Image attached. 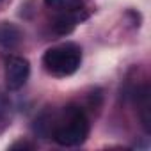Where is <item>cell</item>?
<instances>
[{"instance_id":"obj_1","label":"cell","mask_w":151,"mask_h":151,"mask_svg":"<svg viewBox=\"0 0 151 151\" xmlns=\"http://www.w3.org/2000/svg\"><path fill=\"white\" fill-rule=\"evenodd\" d=\"M91 132V123L87 114L78 105H68L64 110L53 117L52 139L64 147L80 146L87 140Z\"/></svg>"},{"instance_id":"obj_2","label":"cell","mask_w":151,"mask_h":151,"mask_svg":"<svg viewBox=\"0 0 151 151\" xmlns=\"http://www.w3.org/2000/svg\"><path fill=\"white\" fill-rule=\"evenodd\" d=\"M82 64V48L75 43H62L52 46L43 55V66L53 77H69Z\"/></svg>"},{"instance_id":"obj_3","label":"cell","mask_w":151,"mask_h":151,"mask_svg":"<svg viewBox=\"0 0 151 151\" xmlns=\"http://www.w3.org/2000/svg\"><path fill=\"white\" fill-rule=\"evenodd\" d=\"M30 75V64L25 57L13 55L6 62V84L9 91H18L22 89Z\"/></svg>"},{"instance_id":"obj_4","label":"cell","mask_w":151,"mask_h":151,"mask_svg":"<svg viewBox=\"0 0 151 151\" xmlns=\"http://www.w3.org/2000/svg\"><path fill=\"white\" fill-rule=\"evenodd\" d=\"M87 18V13L82 9H77V11H69V13H62L59 18L53 20V30L59 34V36H66V34H71L73 29L77 27L78 23H82L84 20Z\"/></svg>"},{"instance_id":"obj_5","label":"cell","mask_w":151,"mask_h":151,"mask_svg":"<svg viewBox=\"0 0 151 151\" xmlns=\"http://www.w3.org/2000/svg\"><path fill=\"white\" fill-rule=\"evenodd\" d=\"M23 39V34L22 30L11 23V22H2L0 23V46L4 48H16Z\"/></svg>"},{"instance_id":"obj_6","label":"cell","mask_w":151,"mask_h":151,"mask_svg":"<svg viewBox=\"0 0 151 151\" xmlns=\"http://www.w3.org/2000/svg\"><path fill=\"white\" fill-rule=\"evenodd\" d=\"M45 6L60 11V13H69V11H77L84 7V0H45Z\"/></svg>"},{"instance_id":"obj_7","label":"cell","mask_w":151,"mask_h":151,"mask_svg":"<svg viewBox=\"0 0 151 151\" xmlns=\"http://www.w3.org/2000/svg\"><path fill=\"white\" fill-rule=\"evenodd\" d=\"M9 107H11L9 98H7L6 94L0 93V119H4V117L9 114Z\"/></svg>"},{"instance_id":"obj_8","label":"cell","mask_w":151,"mask_h":151,"mask_svg":"<svg viewBox=\"0 0 151 151\" xmlns=\"http://www.w3.org/2000/svg\"><path fill=\"white\" fill-rule=\"evenodd\" d=\"M9 149H11V151H18V149H22V151H32V149H36V146L30 144V142H27V140H18V142H14Z\"/></svg>"},{"instance_id":"obj_9","label":"cell","mask_w":151,"mask_h":151,"mask_svg":"<svg viewBox=\"0 0 151 151\" xmlns=\"http://www.w3.org/2000/svg\"><path fill=\"white\" fill-rule=\"evenodd\" d=\"M2 2H4V0H0V4H2Z\"/></svg>"}]
</instances>
